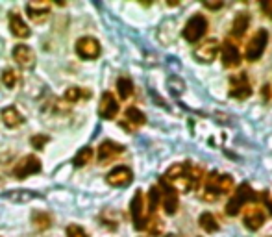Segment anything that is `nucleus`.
I'll list each match as a JSON object with an SVG mask.
<instances>
[{"instance_id":"nucleus-1","label":"nucleus","mask_w":272,"mask_h":237,"mask_svg":"<svg viewBox=\"0 0 272 237\" xmlns=\"http://www.w3.org/2000/svg\"><path fill=\"white\" fill-rule=\"evenodd\" d=\"M202 176L204 173L200 167H195L191 163H176L167 171V174L161 180L178 193H191L200 187Z\"/></svg>"},{"instance_id":"nucleus-2","label":"nucleus","mask_w":272,"mask_h":237,"mask_svg":"<svg viewBox=\"0 0 272 237\" xmlns=\"http://www.w3.org/2000/svg\"><path fill=\"white\" fill-rule=\"evenodd\" d=\"M231 187H234V178L229 176V174L211 173L206 178V183H204L202 199L206 200V202H215V200H219L222 194L231 193Z\"/></svg>"},{"instance_id":"nucleus-3","label":"nucleus","mask_w":272,"mask_h":237,"mask_svg":"<svg viewBox=\"0 0 272 237\" xmlns=\"http://www.w3.org/2000/svg\"><path fill=\"white\" fill-rule=\"evenodd\" d=\"M256 199H257L256 191H254L248 183H241L239 187H237V191L231 194L229 202L226 204V213H228L229 217L239 215L241 210H243L246 204H254Z\"/></svg>"},{"instance_id":"nucleus-4","label":"nucleus","mask_w":272,"mask_h":237,"mask_svg":"<svg viewBox=\"0 0 272 237\" xmlns=\"http://www.w3.org/2000/svg\"><path fill=\"white\" fill-rule=\"evenodd\" d=\"M267 43H268V32L267 30H259V32H256L250 37V41L246 43L245 58L248 59V61H257V59L263 56L265 49H267Z\"/></svg>"},{"instance_id":"nucleus-5","label":"nucleus","mask_w":272,"mask_h":237,"mask_svg":"<svg viewBox=\"0 0 272 237\" xmlns=\"http://www.w3.org/2000/svg\"><path fill=\"white\" fill-rule=\"evenodd\" d=\"M208 32V21L204 15H192L183 28V39L189 43H198Z\"/></svg>"},{"instance_id":"nucleus-6","label":"nucleus","mask_w":272,"mask_h":237,"mask_svg":"<svg viewBox=\"0 0 272 237\" xmlns=\"http://www.w3.org/2000/svg\"><path fill=\"white\" fill-rule=\"evenodd\" d=\"M130 211H132V221H134L135 230H144L146 222H148V210L144 204L143 191H135V196L130 204Z\"/></svg>"},{"instance_id":"nucleus-7","label":"nucleus","mask_w":272,"mask_h":237,"mask_svg":"<svg viewBox=\"0 0 272 237\" xmlns=\"http://www.w3.org/2000/svg\"><path fill=\"white\" fill-rule=\"evenodd\" d=\"M229 97L237 98V100H245L252 95V86L246 74H234L229 78Z\"/></svg>"},{"instance_id":"nucleus-8","label":"nucleus","mask_w":272,"mask_h":237,"mask_svg":"<svg viewBox=\"0 0 272 237\" xmlns=\"http://www.w3.org/2000/svg\"><path fill=\"white\" fill-rule=\"evenodd\" d=\"M243 224L248 230L256 232L265 224V213L257 204H248L245 206V213H243Z\"/></svg>"},{"instance_id":"nucleus-9","label":"nucleus","mask_w":272,"mask_h":237,"mask_svg":"<svg viewBox=\"0 0 272 237\" xmlns=\"http://www.w3.org/2000/svg\"><path fill=\"white\" fill-rule=\"evenodd\" d=\"M41 171V162H39L35 156H24L21 162L17 163L15 167H13V174H15L17 180H24L26 176L30 174H35Z\"/></svg>"},{"instance_id":"nucleus-10","label":"nucleus","mask_w":272,"mask_h":237,"mask_svg":"<svg viewBox=\"0 0 272 237\" xmlns=\"http://www.w3.org/2000/svg\"><path fill=\"white\" fill-rule=\"evenodd\" d=\"M219 49H220V43L217 39H208V41H204L202 45H198L197 49H195V58L200 63H211L217 58Z\"/></svg>"},{"instance_id":"nucleus-11","label":"nucleus","mask_w":272,"mask_h":237,"mask_svg":"<svg viewBox=\"0 0 272 237\" xmlns=\"http://www.w3.org/2000/svg\"><path fill=\"white\" fill-rule=\"evenodd\" d=\"M76 52L84 59H95L100 56V45L93 37H82L76 43Z\"/></svg>"},{"instance_id":"nucleus-12","label":"nucleus","mask_w":272,"mask_h":237,"mask_svg":"<svg viewBox=\"0 0 272 237\" xmlns=\"http://www.w3.org/2000/svg\"><path fill=\"white\" fill-rule=\"evenodd\" d=\"M134 180V173L128 167H115L111 173L106 176V182L113 187H126Z\"/></svg>"},{"instance_id":"nucleus-13","label":"nucleus","mask_w":272,"mask_h":237,"mask_svg":"<svg viewBox=\"0 0 272 237\" xmlns=\"http://www.w3.org/2000/svg\"><path fill=\"white\" fill-rule=\"evenodd\" d=\"M161 202H163V210L167 215H174L178 211V194L174 189H171L163 180H161Z\"/></svg>"},{"instance_id":"nucleus-14","label":"nucleus","mask_w":272,"mask_h":237,"mask_svg":"<svg viewBox=\"0 0 272 237\" xmlns=\"http://www.w3.org/2000/svg\"><path fill=\"white\" fill-rule=\"evenodd\" d=\"M119 113V102L111 93H104L98 104V115L102 118H115Z\"/></svg>"},{"instance_id":"nucleus-15","label":"nucleus","mask_w":272,"mask_h":237,"mask_svg":"<svg viewBox=\"0 0 272 237\" xmlns=\"http://www.w3.org/2000/svg\"><path fill=\"white\" fill-rule=\"evenodd\" d=\"M144 123H146V117H144L143 111H139L137 108H128L126 113H124L121 126H123L124 130H128V132H135V130L141 128Z\"/></svg>"},{"instance_id":"nucleus-16","label":"nucleus","mask_w":272,"mask_h":237,"mask_svg":"<svg viewBox=\"0 0 272 237\" xmlns=\"http://www.w3.org/2000/svg\"><path fill=\"white\" fill-rule=\"evenodd\" d=\"M13 59L21 65L22 69H32L35 65V54L28 45H17L13 49Z\"/></svg>"},{"instance_id":"nucleus-17","label":"nucleus","mask_w":272,"mask_h":237,"mask_svg":"<svg viewBox=\"0 0 272 237\" xmlns=\"http://www.w3.org/2000/svg\"><path fill=\"white\" fill-rule=\"evenodd\" d=\"M222 63L224 67L228 69H235V67H239L241 65V52L237 49V45L231 43V41H224L222 45Z\"/></svg>"},{"instance_id":"nucleus-18","label":"nucleus","mask_w":272,"mask_h":237,"mask_svg":"<svg viewBox=\"0 0 272 237\" xmlns=\"http://www.w3.org/2000/svg\"><path fill=\"white\" fill-rule=\"evenodd\" d=\"M124 152V146L119 145V143H113V141H104L98 148V162L100 163H107L115 160L117 156H121Z\"/></svg>"},{"instance_id":"nucleus-19","label":"nucleus","mask_w":272,"mask_h":237,"mask_svg":"<svg viewBox=\"0 0 272 237\" xmlns=\"http://www.w3.org/2000/svg\"><path fill=\"white\" fill-rule=\"evenodd\" d=\"M26 13L33 22L41 24L50 15V4H47V2H30V4H26Z\"/></svg>"},{"instance_id":"nucleus-20","label":"nucleus","mask_w":272,"mask_h":237,"mask_svg":"<svg viewBox=\"0 0 272 237\" xmlns=\"http://www.w3.org/2000/svg\"><path fill=\"white\" fill-rule=\"evenodd\" d=\"M10 30L11 33L19 39H26L30 37V28L24 21H22V17L19 13H11L10 15Z\"/></svg>"},{"instance_id":"nucleus-21","label":"nucleus","mask_w":272,"mask_h":237,"mask_svg":"<svg viewBox=\"0 0 272 237\" xmlns=\"http://www.w3.org/2000/svg\"><path fill=\"white\" fill-rule=\"evenodd\" d=\"M2 123H4L8 128H17V126H21V124L24 123V117L17 111V108L10 106V108L2 109Z\"/></svg>"},{"instance_id":"nucleus-22","label":"nucleus","mask_w":272,"mask_h":237,"mask_svg":"<svg viewBox=\"0 0 272 237\" xmlns=\"http://www.w3.org/2000/svg\"><path fill=\"white\" fill-rule=\"evenodd\" d=\"M250 26V17L248 13H237V17L234 19V26H231V32H234L235 37H243Z\"/></svg>"},{"instance_id":"nucleus-23","label":"nucleus","mask_w":272,"mask_h":237,"mask_svg":"<svg viewBox=\"0 0 272 237\" xmlns=\"http://www.w3.org/2000/svg\"><path fill=\"white\" fill-rule=\"evenodd\" d=\"M117 91H119V97L123 98V100H128L132 97V93H134V84L130 78L126 76H121L117 80Z\"/></svg>"},{"instance_id":"nucleus-24","label":"nucleus","mask_w":272,"mask_h":237,"mask_svg":"<svg viewBox=\"0 0 272 237\" xmlns=\"http://www.w3.org/2000/svg\"><path fill=\"white\" fill-rule=\"evenodd\" d=\"M198 224H200V228L206 230L208 233H213L219 230V222H217V219H215L211 213H202L200 219H198Z\"/></svg>"},{"instance_id":"nucleus-25","label":"nucleus","mask_w":272,"mask_h":237,"mask_svg":"<svg viewBox=\"0 0 272 237\" xmlns=\"http://www.w3.org/2000/svg\"><path fill=\"white\" fill-rule=\"evenodd\" d=\"M91 160H93V148L91 146H84V148L76 152L72 163H74V167H86L87 163H91Z\"/></svg>"},{"instance_id":"nucleus-26","label":"nucleus","mask_w":272,"mask_h":237,"mask_svg":"<svg viewBox=\"0 0 272 237\" xmlns=\"http://www.w3.org/2000/svg\"><path fill=\"white\" fill-rule=\"evenodd\" d=\"M161 202V191L160 187H152L148 193V204H146V210H148V217H152L158 210V206Z\"/></svg>"},{"instance_id":"nucleus-27","label":"nucleus","mask_w":272,"mask_h":237,"mask_svg":"<svg viewBox=\"0 0 272 237\" xmlns=\"http://www.w3.org/2000/svg\"><path fill=\"white\" fill-rule=\"evenodd\" d=\"M82 97H89V93H84V89H80V87H69L65 91V100L70 104H76Z\"/></svg>"},{"instance_id":"nucleus-28","label":"nucleus","mask_w":272,"mask_h":237,"mask_svg":"<svg viewBox=\"0 0 272 237\" xmlns=\"http://www.w3.org/2000/svg\"><path fill=\"white\" fill-rule=\"evenodd\" d=\"M144 230H148L150 235H161V232H163V222L156 215H152V217H148V222H146V228H144Z\"/></svg>"},{"instance_id":"nucleus-29","label":"nucleus","mask_w":272,"mask_h":237,"mask_svg":"<svg viewBox=\"0 0 272 237\" xmlns=\"http://www.w3.org/2000/svg\"><path fill=\"white\" fill-rule=\"evenodd\" d=\"M2 84H4L8 89H13V87L19 84V74H17L15 70L8 69L4 74H2Z\"/></svg>"},{"instance_id":"nucleus-30","label":"nucleus","mask_w":272,"mask_h":237,"mask_svg":"<svg viewBox=\"0 0 272 237\" xmlns=\"http://www.w3.org/2000/svg\"><path fill=\"white\" fill-rule=\"evenodd\" d=\"M32 221L39 230H45V228L50 226V217H48L47 213H33Z\"/></svg>"},{"instance_id":"nucleus-31","label":"nucleus","mask_w":272,"mask_h":237,"mask_svg":"<svg viewBox=\"0 0 272 237\" xmlns=\"http://www.w3.org/2000/svg\"><path fill=\"white\" fill-rule=\"evenodd\" d=\"M67 237H87L86 230L82 226H76V224H70L67 228Z\"/></svg>"},{"instance_id":"nucleus-32","label":"nucleus","mask_w":272,"mask_h":237,"mask_svg":"<svg viewBox=\"0 0 272 237\" xmlns=\"http://www.w3.org/2000/svg\"><path fill=\"white\" fill-rule=\"evenodd\" d=\"M30 143H32V145L35 146L37 150H41V148H43V146L48 143V135H35V137H32V139H30Z\"/></svg>"},{"instance_id":"nucleus-33","label":"nucleus","mask_w":272,"mask_h":237,"mask_svg":"<svg viewBox=\"0 0 272 237\" xmlns=\"http://www.w3.org/2000/svg\"><path fill=\"white\" fill-rule=\"evenodd\" d=\"M259 200L263 202V206L268 210V213L272 215V194L268 193V191H263L261 194H259Z\"/></svg>"},{"instance_id":"nucleus-34","label":"nucleus","mask_w":272,"mask_h":237,"mask_svg":"<svg viewBox=\"0 0 272 237\" xmlns=\"http://www.w3.org/2000/svg\"><path fill=\"white\" fill-rule=\"evenodd\" d=\"M261 10L265 11V15H268V19H272V0H268V2H263Z\"/></svg>"},{"instance_id":"nucleus-35","label":"nucleus","mask_w":272,"mask_h":237,"mask_svg":"<svg viewBox=\"0 0 272 237\" xmlns=\"http://www.w3.org/2000/svg\"><path fill=\"white\" fill-rule=\"evenodd\" d=\"M206 8H209V10H219V8H222V2H217V4H209V2H206Z\"/></svg>"},{"instance_id":"nucleus-36","label":"nucleus","mask_w":272,"mask_h":237,"mask_svg":"<svg viewBox=\"0 0 272 237\" xmlns=\"http://www.w3.org/2000/svg\"><path fill=\"white\" fill-rule=\"evenodd\" d=\"M163 237H176V235H172V233H171V235H163Z\"/></svg>"},{"instance_id":"nucleus-37","label":"nucleus","mask_w":272,"mask_h":237,"mask_svg":"<svg viewBox=\"0 0 272 237\" xmlns=\"http://www.w3.org/2000/svg\"><path fill=\"white\" fill-rule=\"evenodd\" d=\"M270 237H272V235H270Z\"/></svg>"}]
</instances>
